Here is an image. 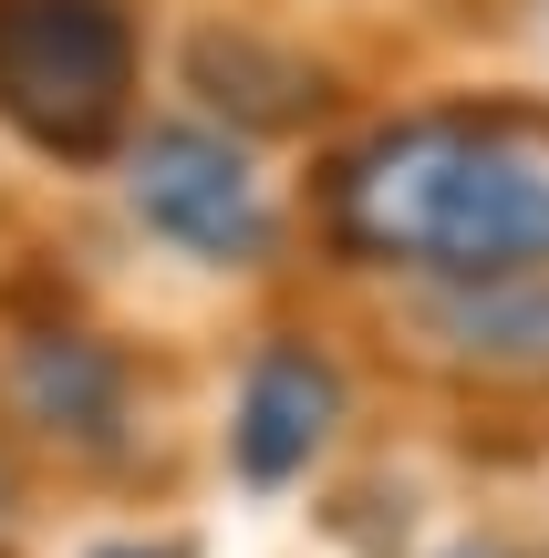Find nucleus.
Wrapping results in <instances>:
<instances>
[{
	"label": "nucleus",
	"mask_w": 549,
	"mask_h": 558,
	"mask_svg": "<svg viewBox=\"0 0 549 558\" xmlns=\"http://www.w3.org/2000/svg\"><path fill=\"white\" fill-rule=\"evenodd\" d=\"M343 228L426 279H529L549 269V156L467 124H415L353 156Z\"/></svg>",
	"instance_id": "1"
},
{
	"label": "nucleus",
	"mask_w": 549,
	"mask_h": 558,
	"mask_svg": "<svg viewBox=\"0 0 549 558\" xmlns=\"http://www.w3.org/2000/svg\"><path fill=\"white\" fill-rule=\"evenodd\" d=\"M135 94V32L115 0H0V114L52 156H94Z\"/></svg>",
	"instance_id": "2"
},
{
	"label": "nucleus",
	"mask_w": 549,
	"mask_h": 558,
	"mask_svg": "<svg viewBox=\"0 0 549 558\" xmlns=\"http://www.w3.org/2000/svg\"><path fill=\"white\" fill-rule=\"evenodd\" d=\"M124 207L145 239H166L198 269H260L281 248V207H270L260 166L218 124H145L124 156Z\"/></svg>",
	"instance_id": "3"
},
{
	"label": "nucleus",
	"mask_w": 549,
	"mask_h": 558,
	"mask_svg": "<svg viewBox=\"0 0 549 558\" xmlns=\"http://www.w3.org/2000/svg\"><path fill=\"white\" fill-rule=\"evenodd\" d=\"M332 424H343V373L311 341H270L239 373V403H228V465L249 486H290L322 465Z\"/></svg>",
	"instance_id": "4"
},
{
	"label": "nucleus",
	"mask_w": 549,
	"mask_h": 558,
	"mask_svg": "<svg viewBox=\"0 0 549 558\" xmlns=\"http://www.w3.org/2000/svg\"><path fill=\"white\" fill-rule=\"evenodd\" d=\"M11 403H21L32 435L83 445V456H115L124 414H135V383H124V362L104 352L94 331H32L11 352Z\"/></svg>",
	"instance_id": "5"
},
{
	"label": "nucleus",
	"mask_w": 549,
	"mask_h": 558,
	"mask_svg": "<svg viewBox=\"0 0 549 558\" xmlns=\"http://www.w3.org/2000/svg\"><path fill=\"white\" fill-rule=\"evenodd\" d=\"M415 331L467 373H549V269L529 279H426Z\"/></svg>",
	"instance_id": "6"
},
{
	"label": "nucleus",
	"mask_w": 549,
	"mask_h": 558,
	"mask_svg": "<svg viewBox=\"0 0 549 558\" xmlns=\"http://www.w3.org/2000/svg\"><path fill=\"white\" fill-rule=\"evenodd\" d=\"M94 558H177V548H156V538H115V548H94Z\"/></svg>",
	"instance_id": "7"
},
{
	"label": "nucleus",
	"mask_w": 549,
	"mask_h": 558,
	"mask_svg": "<svg viewBox=\"0 0 549 558\" xmlns=\"http://www.w3.org/2000/svg\"><path fill=\"white\" fill-rule=\"evenodd\" d=\"M446 558H498V548H446Z\"/></svg>",
	"instance_id": "8"
},
{
	"label": "nucleus",
	"mask_w": 549,
	"mask_h": 558,
	"mask_svg": "<svg viewBox=\"0 0 549 558\" xmlns=\"http://www.w3.org/2000/svg\"><path fill=\"white\" fill-rule=\"evenodd\" d=\"M0 518H11V486H0Z\"/></svg>",
	"instance_id": "9"
}]
</instances>
